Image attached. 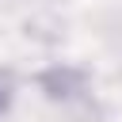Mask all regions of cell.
Wrapping results in <instances>:
<instances>
[{
	"label": "cell",
	"mask_w": 122,
	"mask_h": 122,
	"mask_svg": "<svg viewBox=\"0 0 122 122\" xmlns=\"http://www.w3.org/2000/svg\"><path fill=\"white\" fill-rule=\"evenodd\" d=\"M8 103H11V84H8V76H0V114L8 111Z\"/></svg>",
	"instance_id": "obj_1"
}]
</instances>
